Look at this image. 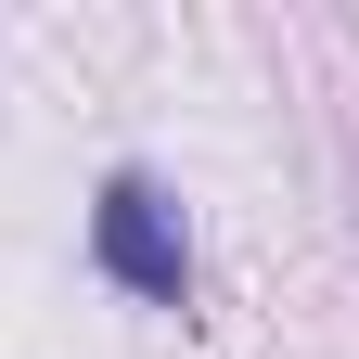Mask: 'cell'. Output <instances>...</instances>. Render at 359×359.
Wrapping results in <instances>:
<instances>
[{"label": "cell", "mask_w": 359, "mask_h": 359, "mask_svg": "<svg viewBox=\"0 0 359 359\" xmlns=\"http://www.w3.org/2000/svg\"><path fill=\"white\" fill-rule=\"evenodd\" d=\"M90 257H103L116 295H142V308H193V244H180V205L154 193L142 167H116L103 193H90Z\"/></svg>", "instance_id": "6da1fadb"}]
</instances>
